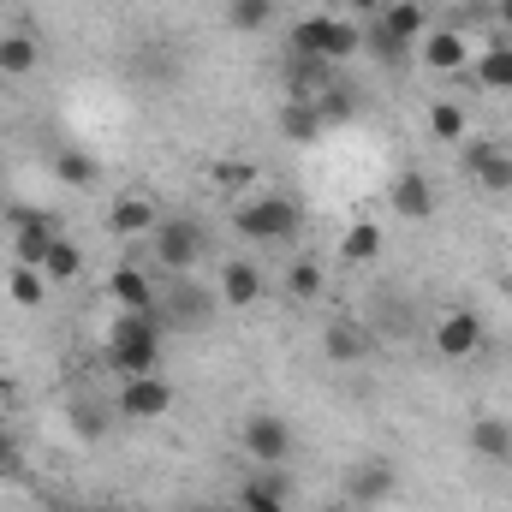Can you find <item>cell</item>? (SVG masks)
I'll use <instances>...</instances> for the list:
<instances>
[{
  "mask_svg": "<svg viewBox=\"0 0 512 512\" xmlns=\"http://www.w3.org/2000/svg\"><path fill=\"white\" fill-rule=\"evenodd\" d=\"M66 423H72V435H84V441H102V435H108V411H102L96 399H72V405H66Z\"/></svg>",
  "mask_w": 512,
  "mask_h": 512,
  "instance_id": "obj_23",
  "label": "cell"
},
{
  "mask_svg": "<svg viewBox=\"0 0 512 512\" xmlns=\"http://www.w3.org/2000/svg\"><path fill=\"white\" fill-rule=\"evenodd\" d=\"M149 251L161 256V268L191 274L203 256L215 251V239H209V227H203L197 215H161V221H155V233H149Z\"/></svg>",
  "mask_w": 512,
  "mask_h": 512,
  "instance_id": "obj_3",
  "label": "cell"
},
{
  "mask_svg": "<svg viewBox=\"0 0 512 512\" xmlns=\"http://www.w3.org/2000/svg\"><path fill=\"white\" fill-rule=\"evenodd\" d=\"M423 24H429V12H423L417 0H387L382 12H376V30H387L393 42H411V36H423Z\"/></svg>",
  "mask_w": 512,
  "mask_h": 512,
  "instance_id": "obj_18",
  "label": "cell"
},
{
  "mask_svg": "<svg viewBox=\"0 0 512 512\" xmlns=\"http://www.w3.org/2000/svg\"><path fill=\"white\" fill-rule=\"evenodd\" d=\"M0 72H6V78L36 72V42H30V36H0Z\"/></svg>",
  "mask_w": 512,
  "mask_h": 512,
  "instance_id": "obj_25",
  "label": "cell"
},
{
  "mask_svg": "<svg viewBox=\"0 0 512 512\" xmlns=\"http://www.w3.org/2000/svg\"><path fill=\"white\" fill-rule=\"evenodd\" d=\"M245 453H251L256 465H286L292 459V423L274 417V411H256L251 423H245Z\"/></svg>",
  "mask_w": 512,
  "mask_h": 512,
  "instance_id": "obj_7",
  "label": "cell"
},
{
  "mask_svg": "<svg viewBox=\"0 0 512 512\" xmlns=\"http://www.w3.org/2000/svg\"><path fill=\"white\" fill-rule=\"evenodd\" d=\"M495 24H501V30H512V0H495Z\"/></svg>",
  "mask_w": 512,
  "mask_h": 512,
  "instance_id": "obj_32",
  "label": "cell"
},
{
  "mask_svg": "<svg viewBox=\"0 0 512 512\" xmlns=\"http://www.w3.org/2000/svg\"><path fill=\"white\" fill-rule=\"evenodd\" d=\"M161 334H167V322L155 310H120L114 328H108V370L155 376L161 370Z\"/></svg>",
  "mask_w": 512,
  "mask_h": 512,
  "instance_id": "obj_1",
  "label": "cell"
},
{
  "mask_svg": "<svg viewBox=\"0 0 512 512\" xmlns=\"http://www.w3.org/2000/svg\"><path fill=\"white\" fill-rule=\"evenodd\" d=\"M108 298H114L120 310H155V304H161V292L149 286L143 268H114V274H108Z\"/></svg>",
  "mask_w": 512,
  "mask_h": 512,
  "instance_id": "obj_16",
  "label": "cell"
},
{
  "mask_svg": "<svg viewBox=\"0 0 512 512\" xmlns=\"http://www.w3.org/2000/svg\"><path fill=\"white\" fill-rule=\"evenodd\" d=\"M274 12H280V0H227V30L262 36V30L274 24Z\"/></svg>",
  "mask_w": 512,
  "mask_h": 512,
  "instance_id": "obj_20",
  "label": "cell"
},
{
  "mask_svg": "<svg viewBox=\"0 0 512 512\" xmlns=\"http://www.w3.org/2000/svg\"><path fill=\"white\" fill-rule=\"evenodd\" d=\"M108 512H126V507H108Z\"/></svg>",
  "mask_w": 512,
  "mask_h": 512,
  "instance_id": "obj_38",
  "label": "cell"
},
{
  "mask_svg": "<svg viewBox=\"0 0 512 512\" xmlns=\"http://www.w3.org/2000/svg\"><path fill=\"white\" fill-rule=\"evenodd\" d=\"M477 84L483 90H512V42H495L477 54Z\"/></svg>",
  "mask_w": 512,
  "mask_h": 512,
  "instance_id": "obj_21",
  "label": "cell"
},
{
  "mask_svg": "<svg viewBox=\"0 0 512 512\" xmlns=\"http://www.w3.org/2000/svg\"><path fill=\"white\" fill-rule=\"evenodd\" d=\"M423 66H435V72H459V66H471L465 36H459V30H429V36H423Z\"/></svg>",
  "mask_w": 512,
  "mask_h": 512,
  "instance_id": "obj_17",
  "label": "cell"
},
{
  "mask_svg": "<svg viewBox=\"0 0 512 512\" xmlns=\"http://www.w3.org/2000/svg\"><path fill=\"white\" fill-rule=\"evenodd\" d=\"M328 512H352V501H340V507H328Z\"/></svg>",
  "mask_w": 512,
  "mask_h": 512,
  "instance_id": "obj_36",
  "label": "cell"
},
{
  "mask_svg": "<svg viewBox=\"0 0 512 512\" xmlns=\"http://www.w3.org/2000/svg\"><path fill=\"white\" fill-rule=\"evenodd\" d=\"M322 352H328V364H364V358H370V334L340 316V322L322 328Z\"/></svg>",
  "mask_w": 512,
  "mask_h": 512,
  "instance_id": "obj_15",
  "label": "cell"
},
{
  "mask_svg": "<svg viewBox=\"0 0 512 512\" xmlns=\"http://www.w3.org/2000/svg\"><path fill=\"white\" fill-rule=\"evenodd\" d=\"M54 512H78V507H54Z\"/></svg>",
  "mask_w": 512,
  "mask_h": 512,
  "instance_id": "obj_37",
  "label": "cell"
},
{
  "mask_svg": "<svg viewBox=\"0 0 512 512\" xmlns=\"http://www.w3.org/2000/svg\"><path fill=\"white\" fill-rule=\"evenodd\" d=\"M387 203H393L405 221H429V215H435V191H429V179H423L417 167H405V173L387 185Z\"/></svg>",
  "mask_w": 512,
  "mask_h": 512,
  "instance_id": "obj_13",
  "label": "cell"
},
{
  "mask_svg": "<svg viewBox=\"0 0 512 512\" xmlns=\"http://www.w3.org/2000/svg\"><path fill=\"white\" fill-rule=\"evenodd\" d=\"M155 221H161V209H155L149 197H120V203L108 209V233H114V239H149Z\"/></svg>",
  "mask_w": 512,
  "mask_h": 512,
  "instance_id": "obj_14",
  "label": "cell"
},
{
  "mask_svg": "<svg viewBox=\"0 0 512 512\" xmlns=\"http://www.w3.org/2000/svg\"><path fill=\"white\" fill-rule=\"evenodd\" d=\"M352 6H358V12H382L387 0H352Z\"/></svg>",
  "mask_w": 512,
  "mask_h": 512,
  "instance_id": "obj_33",
  "label": "cell"
},
{
  "mask_svg": "<svg viewBox=\"0 0 512 512\" xmlns=\"http://www.w3.org/2000/svg\"><path fill=\"white\" fill-rule=\"evenodd\" d=\"M471 453L477 459H495V465L512 459V423L507 417H477L471 423Z\"/></svg>",
  "mask_w": 512,
  "mask_h": 512,
  "instance_id": "obj_19",
  "label": "cell"
},
{
  "mask_svg": "<svg viewBox=\"0 0 512 512\" xmlns=\"http://www.w3.org/2000/svg\"><path fill=\"white\" fill-rule=\"evenodd\" d=\"M393 495H399V471L387 459H364V465L346 471V501L352 507H387Z\"/></svg>",
  "mask_w": 512,
  "mask_h": 512,
  "instance_id": "obj_8",
  "label": "cell"
},
{
  "mask_svg": "<svg viewBox=\"0 0 512 512\" xmlns=\"http://www.w3.org/2000/svg\"><path fill=\"white\" fill-rule=\"evenodd\" d=\"M435 352L453 358V364H459V358H477V352H483V322H477L471 310H447L441 328H435Z\"/></svg>",
  "mask_w": 512,
  "mask_h": 512,
  "instance_id": "obj_10",
  "label": "cell"
},
{
  "mask_svg": "<svg viewBox=\"0 0 512 512\" xmlns=\"http://www.w3.org/2000/svg\"><path fill=\"white\" fill-rule=\"evenodd\" d=\"M465 173H471V179H477L483 191L507 197V191H512V149H501V143H489V137L465 143Z\"/></svg>",
  "mask_w": 512,
  "mask_h": 512,
  "instance_id": "obj_9",
  "label": "cell"
},
{
  "mask_svg": "<svg viewBox=\"0 0 512 512\" xmlns=\"http://www.w3.org/2000/svg\"><path fill=\"white\" fill-rule=\"evenodd\" d=\"M501 286H507V298H512V262H507V274H501Z\"/></svg>",
  "mask_w": 512,
  "mask_h": 512,
  "instance_id": "obj_35",
  "label": "cell"
},
{
  "mask_svg": "<svg viewBox=\"0 0 512 512\" xmlns=\"http://www.w3.org/2000/svg\"><path fill=\"white\" fill-rule=\"evenodd\" d=\"M286 465H256V477L239 489V512H286Z\"/></svg>",
  "mask_w": 512,
  "mask_h": 512,
  "instance_id": "obj_11",
  "label": "cell"
},
{
  "mask_svg": "<svg viewBox=\"0 0 512 512\" xmlns=\"http://www.w3.org/2000/svg\"><path fill=\"white\" fill-rule=\"evenodd\" d=\"M292 48L310 54V60L340 66V60H352V54L364 48V30H358L352 18H334V12H310V18L292 24Z\"/></svg>",
  "mask_w": 512,
  "mask_h": 512,
  "instance_id": "obj_2",
  "label": "cell"
},
{
  "mask_svg": "<svg viewBox=\"0 0 512 512\" xmlns=\"http://www.w3.org/2000/svg\"><path fill=\"white\" fill-rule=\"evenodd\" d=\"M221 304L227 310H256L262 304V268L256 262H245V256L221 262Z\"/></svg>",
  "mask_w": 512,
  "mask_h": 512,
  "instance_id": "obj_12",
  "label": "cell"
},
{
  "mask_svg": "<svg viewBox=\"0 0 512 512\" xmlns=\"http://www.w3.org/2000/svg\"><path fill=\"white\" fill-rule=\"evenodd\" d=\"M352 108H358V96H352V90H340V84H328V90L316 96V114H322V126H328V120H352Z\"/></svg>",
  "mask_w": 512,
  "mask_h": 512,
  "instance_id": "obj_29",
  "label": "cell"
},
{
  "mask_svg": "<svg viewBox=\"0 0 512 512\" xmlns=\"http://www.w3.org/2000/svg\"><path fill=\"white\" fill-rule=\"evenodd\" d=\"M298 221H304V209H298L292 197H280V191L251 197V203L239 209V233L256 239V245H286V239L298 233Z\"/></svg>",
  "mask_w": 512,
  "mask_h": 512,
  "instance_id": "obj_4",
  "label": "cell"
},
{
  "mask_svg": "<svg viewBox=\"0 0 512 512\" xmlns=\"http://www.w3.org/2000/svg\"><path fill=\"white\" fill-rule=\"evenodd\" d=\"M0 465H12V447H6V435H0Z\"/></svg>",
  "mask_w": 512,
  "mask_h": 512,
  "instance_id": "obj_34",
  "label": "cell"
},
{
  "mask_svg": "<svg viewBox=\"0 0 512 512\" xmlns=\"http://www.w3.org/2000/svg\"><path fill=\"white\" fill-rule=\"evenodd\" d=\"M6 292H12V304H42V268H24V262H12V274H6Z\"/></svg>",
  "mask_w": 512,
  "mask_h": 512,
  "instance_id": "obj_28",
  "label": "cell"
},
{
  "mask_svg": "<svg viewBox=\"0 0 512 512\" xmlns=\"http://www.w3.org/2000/svg\"><path fill=\"white\" fill-rule=\"evenodd\" d=\"M155 316H161L167 328H209V316H215V304H209V286H197V280H185V274H179V280L161 292Z\"/></svg>",
  "mask_w": 512,
  "mask_h": 512,
  "instance_id": "obj_6",
  "label": "cell"
},
{
  "mask_svg": "<svg viewBox=\"0 0 512 512\" xmlns=\"http://www.w3.org/2000/svg\"><path fill=\"white\" fill-rule=\"evenodd\" d=\"M54 173H60L66 185H78V191H90V185H96V155H90V149H60V161H54Z\"/></svg>",
  "mask_w": 512,
  "mask_h": 512,
  "instance_id": "obj_24",
  "label": "cell"
},
{
  "mask_svg": "<svg viewBox=\"0 0 512 512\" xmlns=\"http://www.w3.org/2000/svg\"><path fill=\"white\" fill-rule=\"evenodd\" d=\"M286 292H292V298H304V304H310V298H322V268H316L310 256H298V262L286 268Z\"/></svg>",
  "mask_w": 512,
  "mask_h": 512,
  "instance_id": "obj_27",
  "label": "cell"
},
{
  "mask_svg": "<svg viewBox=\"0 0 512 512\" xmlns=\"http://www.w3.org/2000/svg\"><path fill=\"white\" fill-rule=\"evenodd\" d=\"M429 131H435L441 143H459V137H465V108H453V102L429 108Z\"/></svg>",
  "mask_w": 512,
  "mask_h": 512,
  "instance_id": "obj_30",
  "label": "cell"
},
{
  "mask_svg": "<svg viewBox=\"0 0 512 512\" xmlns=\"http://www.w3.org/2000/svg\"><path fill=\"white\" fill-rule=\"evenodd\" d=\"M114 411L131 417V423H155V417L173 411V387H167L161 370H155V376H126V382H120V399H114Z\"/></svg>",
  "mask_w": 512,
  "mask_h": 512,
  "instance_id": "obj_5",
  "label": "cell"
},
{
  "mask_svg": "<svg viewBox=\"0 0 512 512\" xmlns=\"http://www.w3.org/2000/svg\"><path fill=\"white\" fill-rule=\"evenodd\" d=\"M280 131H286L292 143H310V137L322 131V114H316V102L292 96V102H286V114H280Z\"/></svg>",
  "mask_w": 512,
  "mask_h": 512,
  "instance_id": "obj_22",
  "label": "cell"
},
{
  "mask_svg": "<svg viewBox=\"0 0 512 512\" xmlns=\"http://www.w3.org/2000/svg\"><path fill=\"white\" fill-rule=\"evenodd\" d=\"M78 268H84V251H78L72 239H60V233H54V245H48V262H42V274H48V280H72Z\"/></svg>",
  "mask_w": 512,
  "mask_h": 512,
  "instance_id": "obj_26",
  "label": "cell"
},
{
  "mask_svg": "<svg viewBox=\"0 0 512 512\" xmlns=\"http://www.w3.org/2000/svg\"><path fill=\"white\" fill-rule=\"evenodd\" d=\"M376 251H382V233H376V227H352V233L340 239V256H352V262H370Z\"/></svg>",
  "mask_w": 512,
  "mask_h": 512,
  "instance_id": "obj_31",
  "label": "cell"
}]
</instances>
